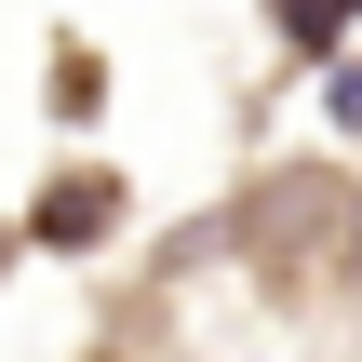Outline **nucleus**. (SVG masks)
Returning <instances> with one entry per match:
<instances>
[{"label": "nucleus", "mask_w": 362, "mask_h": 362, "mask_svg": "<svg viewBox=\"0 0 362 362\" xmlns=\"http://www.w3.org/2000/svg\"><path fill=\"white\" fill-rule=\"evenodd\" d=\"M107 228H121V188H107V175H67V188L27 215V242H54V255H81V242H107Z\"/></svg>", "instance_id": "1"}, {"label": "nucleus", "mask_w": 362, "mask_h": 362, "mask_svg": "<svg viewBox=\"0 0 362 362\" xmlns=\"http://www.w3.org/2000/svg\"><path fill=\"white\" fill-rule=\"evenodd\" d=\"M0 255H13V228H0Z\"/></svg>", "instance_id": "2"}]
</instances>
